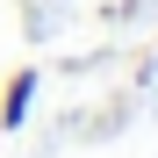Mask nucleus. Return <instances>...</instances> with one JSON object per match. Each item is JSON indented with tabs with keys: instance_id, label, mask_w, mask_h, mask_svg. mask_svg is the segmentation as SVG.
Segmentation results:
<instances>
[{
	"instance_id": "f257e3e1",
	"label": "nucleus",
	"mask_w": 158,
	"mask_h": 158,
	"mask_svg": "<svg viewBox=\"0 0 158 158\" xmlns=\"http://www.w3.org/2000/svg\"><path fill=\"white\" fill-rule=\"evenodd\" d=\"M29 94H36V79H29V72H15V79H7V94H0V122H7V129L22 122V108H29Z\"/></svg>"
}]
</instances>
